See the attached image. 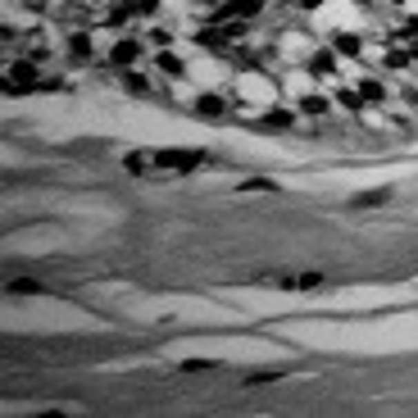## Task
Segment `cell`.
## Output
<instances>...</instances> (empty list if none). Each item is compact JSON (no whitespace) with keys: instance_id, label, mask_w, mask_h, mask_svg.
<instances>
[{"instance_id":"16","label":"cell","mask_w":418,"mask_h":418,"mask_svg":"<svg viewBox=\"0 0 418 418\" xmlns=\"http://www.w3.org/2000/svg\"><path fill=\"white\" fill-rule=\"evenodd\" d=\"M282 373H273V368H259V373H250L246 377V386H264V382H277Z\"/></svg>"},{"instance_id":"1","label":"cell","mask_w":418,"mask_h":418,"mask_svg":"<svg viewBox=\"0 0 418 418\" xmlns=\"http://www.w3.org/2000/svg\"><path fill=\"white\" fill-rule=\"evenodd\" d=\"M5 91L10 96H23V91H46V77H41V68H37V59L32 55H14L10 64H5Z\"/></svg>"},{"instance_id":"21","label":"cell","mask_w":418,"mask_h":418,"mask_svg":"<svg viewBox=\"0 0 418 418\" xmlns=\"http://www.w3.org/2000/svg\"><path fill=\"white\" fill-rule=\"evenodd\" d=\"M409 55H414V64H418V37H414V41H409Z\"/></svg>"},{"instance_id":"4","label":"cell","mask_w":418,"mask_h":418,"mask_svg":"<svg viewBox=\"0 0 418 418\" xmlns=\"http://www.w3.org/2000/svg\"><path fill=\"white\" fill-rule=\"evenodd\" d=\"M141 50H146V46L137 41V37H123V41H114V50H110V64L123 73V68H132L137 59H141Z\"/></svg>"},{"instance_id":"24","label":"cell","mask_w":418,"mask_h":418,"mask_svg":"<svg viewBox=\"0 0 418 418\" xmlns=\"http://www.w3.org/2000/svg\"><path fill=\"white\" fill-rule=\"evenodd\" d=\"M396 5H405V0H396Z\"/></svg>"},{"instance_id":"11","label":"cell","mask_w":418,"mask_h":418,"mask_svg":"<svg viewBox=\"0 0 418 418\" xmlns=\"http://www.w3.org/2000/svg\"><path fill=\"white\" fill-rule=\"evenodd\" d=\"M355 87H359L364 105H382V100H386V87H382V82H377V77H359Z\"/></svg>"},{"instance_id":"7","label":"cell","mask_w":418,"mask_h":418,"mask_svg":"<svg viewBox=\"0 0 418 418\" xmlns=\"http://www.w3.org/2000/svg\"><path fill=\"white\" fill-rule=\"evenodd\" d=\"M196 114H205V119H223V114H228V100H223L219 91H205V96H196Z\"/></svg>"},{"instance_id":"10","label":"cell","mask_w":418,"mask_h":418,"mask_svg":"<svg viewBox=\"0 0 418 418\" xmlns=\"http://www.w3.org/2000/svg\"><path fill=\"white\" fill-rule=\"evenodd\" d=\"M332 50H337V55H364V37L359 32H337L332 37Z\"/></svg>"},{"instance_id":"5","label":"cell","mask_w":418,"mask_h":418,"mask_svg":"<svg viewBox=\"0 0 418 418\" xmlns=\"http://www.w3.org/2000/svg\"><path fill=\"white\" fill-rule=\"evenodd\" d=\"M155 68H159L164 77H173V82H182V77H187V59L177 55V50H168V46L155 55Z\"/></svg>"},{"instance_id":"23","label":"cell","mask_w":418,"mask_h":418,"mask_svg":"<svg viewBox=\"0 0 418 418\" xmlns=\"http://www.w3.org/2000/svg\"><path fill=\"white\" fill-rule=\"evenodd\" d=\"M28 5H41V0H28Z\"/></svg>"},{"instance_id":"13","label":"cell","mask_w":418,"mask_h":418,"mask_svg":"<svg viewBox=\"0 0 418 418\" xmlns=\"http://www.w3.org/2000/svg\"><path fill=\"white\" fill-rule=\"evenodd\" d=\"M386 200H391V187H377V191H359L355 205H386Z\"/></svg>"},{"instance_id":"17","label":"cell","mask_w":418,"mask_h":418,"mask_svg":"<svg viewBox=\"0 0 418 418\" xmlns=\"http://www.w3.org/2000/svg\"><path fill=\"white\" fill-rule=\"evenodd\" d=\"M246 191H264V196H273V182H264V177H255V182H246Z\"/></svg>"},{"instance_id":"19","label":"cell","mask_w":418,"mask_h":418,"mask_svg":"<svg viewBox=\"0 0 418 418\" xmlns=\"http://www.w3.org/2000/svg\"><path fill=\"white\" fill-rule=\"evenodd\" d=\"M10 291H19V296L23 291H41V282H10Z\"/></svg>"},{"instance_id":"20","label":"cell","mask_w":418,"mask_h":418,"mask_svg":"<svg viewBox=\"0 0 418 418\" xmlns=\"http://www.w3.org/2000/svg\"><path fill=\"white\" fill-rule=\"evenodd\" d=\"M414 37H418V14H414V19H405V41H414Z\"/></svg>"},{"instance_id":"9","label":"cell","mask_w":418,"mask_h":418,"mask_svg":"<svg viewBox=\"0 0 418 418\" xmlns=\"http://www.w3.org/2000/svg\"><path fill=\"white\" fill-rule=\"evenodd\" d=\"M123 91H128V96H150L155 82H150L146 73H132V68H123Z\"/></svg>"},{"instance_id":"12","label":"cell","mask_w":418,"mask_h":418,"mask_svg":"<svg viewBox=\"0 0 418 418\" xmlns=\"http://www.w3.org/2000/svg\"><path fill=\"white\" fill-rule=\"evenodd\" d=\"M323 73H337V55H332V50H319V55H314V77H323Z\"/></svg>"},{"instance_id":"22","label":"cell","mask_w":418,"mask_h":418,"mask_svg":"<svg viewBox=\"0 0 418 418\" xmlns=\"http://www.w3.org/2000/svg\"><path fill=\"white\" fill-rule=\"evenodd\" d=\"M355 5H373V0H355Z\"/></svg>"},{"instance_id":"15","label":"cell","mask_w":418,"mask_h":418,"mask_svg":"<svg viewBox=\"0 0 418 418\" xmlns=\"http://www.w3.org/2000/svg\"><path fill=\"white\" fill-rule=\"evenodd\" d=\"M214 368H219L214 359H187L182 364V373H214Z\"/></svg>"},{"instance_id":"18","label":"cell","mask_w":418,"mask_h":418,"mask_svg":"<svg viewBox=\"0 0 418 418\" xmlns=\"http://www.w3.org/2000/svg\"><path fill=\"white\" fill-rule=\"evenodd\" d=\"M150 41H155V46H159V50H164V46H168V41H173V32H168V28H155V32H150Z\"/></svg>"},{"instance_id":"14","label":"cell","mask_w":418,"mask_h":418,"mask_svg":"<svg viewBox=\"0 0 418 418\" xmlns=\"http://www.w3.org/2000/svg\"><path fill=\"white\" fill-rule=\"evenodd\" d=\"M337 100H341L346 110H364V96H359V87H341V91H337Z\"/></svg>"},{"instance_id":"3","label":"cell","mask_w":418,"mask_h":418,"mask_svg":"<svg viewBox=\"0 0 418 418\" xmlns=\"http://www.w3.org/2000/svg\"><path fill=\"white\" fill-rule=\"evenodd\" d=\"M296 123H300V110L291 105V110H268V114H259V119H255V128H259V132H286V128H296Z\"/></svg>"},{"instance_id":"6","label":"cell","mask_w":418,"mask_h":418,"mask_svg":"<svg viewBox=\"0 0 418 418\" xmlns=\"http://www.w3.org/2000/svg\"><path fill=\"white\" fill-rule=\"evenodd\" d=\"M296 110H300V119H328V114H332V100L319 96V91H305Z\"/></svg>"},{"instance_id":"2","label":"cell","mask_w":418,"mask_h":418,"mask_svg":"<svg viewBox=\"0 0 418 418\" xmlns=\"http://www.w3.org/2000/svg\"><path fill=\"white\" fill-rule=\"evenodd\" d=\"M200 159H205V150H159L155 155V164L168 168V173H191V168H200Z\"/></svg>"},{"instance_id":"8","label":"cell","mask_w":418,"mask_h":418,"mask_svg":"<svg viewBox=\"0 0 418 418\" xmlns=\"http://www.w3.org/2000/svg\"><path fill=\"white\" fill-rule=\"evenodd\" d=\"M68 59H73V64H87L91 59V32H68Z\"/></svg>"}]
</instances>
